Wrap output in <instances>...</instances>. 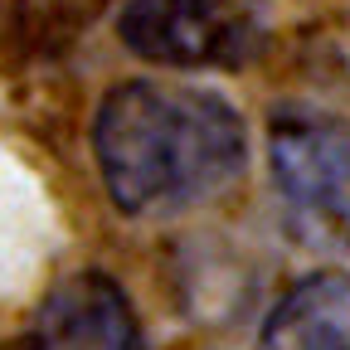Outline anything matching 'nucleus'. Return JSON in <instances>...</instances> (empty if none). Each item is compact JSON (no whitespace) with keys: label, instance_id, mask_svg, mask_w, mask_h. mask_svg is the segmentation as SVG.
I'll use <instances>...</instances> for the list:
<instances>
[{"label":"nucleus","instance_id":"f03ea898","mask_svg":"<svg viewBox=\"0 0 350 350\" xmlns=\"http://www.w3.org/2000/svg\"><path fill=\"white\" fill-rule=\"evenodd\" d=\"M268 0H122L117 39L156 68H243L268 49Z\"/></svg>","mask_w":350,"mask_h":350},{"label":"nucleus","instance_id":"39448f33","mask_svg":"<svg viewBox=\"0 0 350 350\" xmlns=\"http://www.w3.org/2000/svg\"><path fill=\"white\" fill-rule=\"evenodd\" d=\"M258 350H350V278L312 273L292 282L262 321Z\"/></svg>","mask_w":350,"mask_h":350},{"label":"nucleus","instance_id":"f257e3e1","mask_svg":"<svg viewBox=\"0 0 350 350\" xmlns=\"http://www.w3.org/2000/svg\"><path fill=\"white\" fill-rule=\"evenodd\" d=\"M93 151L107 200L131 219H170L219 200L248 161L239 112L200 83L131 78L98 107Z\"/></svg>","mask_w":350,"mask_h":350},{"label":"nucleus","instance_id":"7ed1b4c3","mask_svg":"<svg viewBox=\"0 0 350 350\" xmlns=\"http://www.w3.org/2000/svg\"><path fill=\"white\" fill-rule=\"evenodd\" d=\"M268 165L292 224L331 248H350V122L326 107H273Z\"/></svg>","mask_w":350,"mask_h":350},{"label":"nucleus","instance_id":"20e7f679","mask_svg":"<svg viewBox=\"0 0 350 350\" xmlns=\"http://www.w3.org/2000/svg\"><path fill=\"white\" fill-rule=\"evenodd\" d=\"M29 350H146L131 297L98 268L64 278L34 312Z\"/></svg>","mask_w":350,"mask_h":350}]
</instances>
